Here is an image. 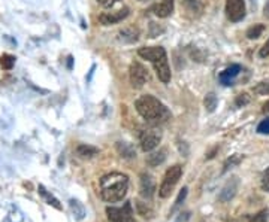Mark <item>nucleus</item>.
I'll list each match as a JSON object with an SVG mask.
<instances>
[{
    "instance_id": "f257e3e1",
    "label": "nucleus",
    "mask_w": 269,
    "mask_h": 222,
    "mask_svg": "<svg viewBox=\"0 0 269 222\" xmlns=\"http://www.w3.org/2000/svg\"><path fill=\"white\" fill-rule=\"evenodd\" d=\"M135 108L138 113L150 124V125H160L165 124L168 119H171V112L168 108L156 97L153 96H142L136 100Z\"/></svg>"
},
{
    "instance_id": "f03ea898",
    "label": "nucleus",
    "mask_w": 269,
    "mask_h": 222,
    "mask_svg": "<svg viewBox=\"0 0 269 222\" xmlns=\"http://www.w3.org/2000/svg\"><path fill=\"white\" fill-rule=\"evenodd\" d=\"M129 189V177L123 173H109L100 179V195L108 203L123 200Z\"/></svg>"
},
{
    "instance_id": "7ed1b4c3",
    "label": "nucleus",
    "mask_w": 269,
    "mask_h": 222,
    "mask_svg": "<svg viewBox=\"0 0 269 222\" xmlns=\"http://www.w3.org/2000/svg\"><path fill=\"white\" fill-rule=\"evenodd\" d=\"M181 174H182V167L179 164H175V166H172V167H169L166 170L163 182H162L160 189H159V195L162 198H168L171 195V192L175 188V185L178 183Z\"/></svg>"
},
{
    "instance_id": "20e7f679",
    "label": "nucleus",
    "mask_w": 269,
    "mask_h": 222,
    "mask_svg": "<svg viewBox=\"0 0 269 222\" xmlns=\"http://www.w3.org/2000/svg\"><path fill=\"white\" fill-rule=\"evenodd\" d=\"M106 215L111 222H136L130 203H126L123 207H106Z\"/></svg>"
},
{
    "instance_id": "39448f33",
    "label": "nucleus",
    "mask_w": 269,
    "mask_h": 222,
    "mask_svg": "<svg viewBox=\"0 0 269 222\" xmlns=\"http://www.w3.org/2000/svg\"><path fill=\"white\" fill-rule=\"evenodd\" d=\"M162 140V133L156 128H147V130H142L141 134H139V143H141V148L142 151L145 152H150L153 149H156L159 146Z\"/></svg>"
},
{
    "instance_id": "423d86ee",
    "label": "nucleus",
    "mask_w": 269,
    "mask_h": 222,
    "mask_svg": "<svg viewBox=\"0 0 269 222\" xmlns=\"http://www.w3.org/2000/svg\"><path fill=\"white\" fill-rule=\"evenodd\" d=\"M129 75H130V84L135 87V88H142L145 85V82L148 81V72L147 69L138 63V61H133L130 64V70H129Z\"/></svg>"
},
{
    "instance_id": "0eeeda50",
    "label": "nucleus",
    "mask_w": 269,
    "mask_h": 222,
    "mask_svg": "<svg viewBox=\"0 0 269 222\" xmlns=\"http://www.w3.org/2000/svg\"><path fill=\"white\" fill-rule=\"evenodd\" d=\"M227 18L233 23L241 21L245 17V3L244 0H227L226 2Z\"/></svg>"
},
{
    "instance_id": "6e6552de",
    "label": "nucleus",
    "mask_w": 269,
    "mask_h": 222,
    "mask_svg": "<svg viewBox=\"0 0 269 222\" xmlns=\"http://www.w3.org/2000/svg\"><path fill=\"white\" fill-rule=\"evenodd\" d=\"M127 15H129V8H123V9L112 11V12H103V14L99 15V23H100L102 26L117 24V23L123 21Z\"/></svg>"
},
{
    "instance_id": "1a4fd4ad",
    "label": "nucleus",
    "mask_w": 269,
    "mask_h": 222,
    "mask_svg": "<svg viewBox=\"0 0 269 222\" xmlns=\"http://www.w3.org/2000/svg\"><path fill=\"white\" fill-rule=\"evenodd\" d=\"M138 54H139V57H142L144 60H148V61L154 63V61L160 60L162 57H165V56H166V51H165V48H162V47H147V48H139Z\"/></svg>"
},
{
    "instance_id": "9d476101",
    "label": "nucleus",
    "mask_w": 269,
    "mask_h": 222,
    "mask_svg": "<svg viewBox=\"0 0 269 222\" xmlns=\"http://www.w3.org/2000/svg\"><path fill=\"white\" fill-rule=\"evenodd\" d=\"M154 69H156V73L159 76V79L163 82V84H168L171 81V69H169V64H168V57H162L160 60L154 61L153 63Z\"/></svg>"
},
{
    "instance_id": "9b49d317",
    "label": "nucleus",
    "mask_w": 269,
    "mask_h": 222,
    "mask_svg": "<svg viewBox=\"0 0 269 222\" xmlns=\"http://www.w3.org/2000/svg\"><path fill=\"white\" fill-rule=\"evenodd\" d=\"M238 186H239V180H238V177L230 179V180H229V182L223 186V189H221V192H220V195H218V200H220L221 203H227V201H230V200L236 195Z\"/></svg>"
},
{
    "instance_id": "f8f14e48",
    "label": "nucleus",
    "mask_w": 269,
    "mask_h": 222,
    "mask_svg": "<svg viewBox=\"0 0 269 222\" xmlns=\"http://www.w3.org/2000/svg\"><path fill=\"white\" fill-rule=\"evenodd\" d=\"M154 191H156V183H154V179L147 174V173H142L141 174V195L144 198H151L154 195Z\"/></svg>"
},
{
    "instance_id": "ddd939ff",
    "label": "nucleus",
    "mask_w": 269,
    "mask_h": 222,
    "mask_svg": "<svg viewBox=\"0 0 269 222\" xmlns=\"http://www.w3.org/2000/svg\"><path fill=\"white\" fill-rule=\"evenodd\" d=\"M153 12L159 18H168L174 12V0H160V3L153 6Z\"/></svg>"
},
{
    "instance_id": "4468645a",
    "label": "nucleus",
    "mask_w": 269,
    "mask_h": 222,
    "mask_svg": "<svg viewBox=\"0 0 269 222\" xmlns=\"http://www.w3.org/2000/svg\"><path fill=\"white\" fill-rule=\"evenodd\" d=\"M241 72V66L239 64H232L230 67H227L224 72L220 73V81L223 82V85H232V79Z\"/></svg>"
},
{
    "instance_id": "2eb2a0df",
    "label": "nucleus",
    "mask_w": 269,
    "mask_h": 222,
    "mask_svg": "<svg viewBox=\"0 0 269 222\" xmlns=\"http://www.w3.org/2000/svg\"><path fill=\"white\" fill-rule=\"evenodd\" d=\"M138 38H139V32H138L135 27H127V29L120 30V39H121L123 42L132 44V42H136Z\"/></svg>"
},
{
    "instance_id": "dca6fc26",
    "label": "nucleus",
    "mask_w": 269,
    "mask_h": 222,
    "mask_svg": "<svg viewBox=\"0 0 269 222\" xmlns=\"http://www.w3.org/2000/svg\"><path fill=\"white\" fill-rule=\"evenodd\" d=\"M117 151L123 158H135L136 157V151L133 149V146L130 143H126V142H118Z\"/></svg>"
},
{
    "instance_id": "f3484780",
    "label": "nucleus",
    "mask_w": 269,
    "mask_h": 222,
    "mask_svg": "<svg viewBox=\"0 0 269 222\" xmlns=\"http://www.w3.org/2000/svg\"><path fill=\"white\" fill-rule=\"evenodd\" d=\"M38 191H39V194L44 197V200L47 201V204H50V206H53V207H56L57 210H62V204H60V201L53 195V194H50L47 189H45V186H42V185H39V188H38Z\"/></svg>"
},
{
    "instance_id": "a211bd4d",
    "label": "nucleus",
    "mask_w": 269,
    "mask_h": 222,
    "mask_svg": "<svg viewBox=\"0 0 269 222\" xmlns=\"http://www.w3.org/2000/svg\"><path fill=\"white\" fill-rule=\"evenodd\" d=\"M165 160H166V151H165V149L151 152V154L147 157V163H148L150 166H153V167H156V166L165 163Z\"/></svg>"
},
{
    "instance_id": "6ab92c4d",
    "label": "nucleus",
    "mask_w": 269,
    "mask_h": 222,
    "mask_svg": "<svg viewBox=\"0 0 269 222\" xmlns=\"http://www.w3.org/2000/svg\"><path fill=\"white\" fill-rule=\"evenodd\" d=\"M97 152H99V149L94 148V146H90V145H80V146L77 148V154H78L81 158H91V157H94Z\"/></svg>"
},
{
    "instance_id": "aec40b11",
    "label": "nucleus",
    "mask_w": 269,
    "mask_h": 222,
    "mask_svg": "<svg viewBox=\"0 0 269 222\" xmlns=\"http://www.w3.org/2000/svg\"><path fill=\"white\" fill-rule=\"evenodd\" d=\"M184 5H185V8L188 9V12H191V14H200L202 12V9H203V5L199 2V0H184Z\"/></svg>"
},
{
    "instance_id": "412c9836",
    "label": "nucleus",
    "mask_w": 269,
    "mask_h": 222,
    "mask_svg": "<svg viewBox=\"0 0 269 222\" xmlns=\"http://www.w3.org/2000/svg\"><path fill=\"white\" fill-rule=\"evenodd\" d=\"M71 209L75 213V218L78 221H81L86 216V209H84V206L78 200H71Z\"/></svg>"
},
{
    "instance_id": "4be33fe9",
    "label": "nucleus",
    "mask_w": 269,
    "mask_h": 222,
    "mask_svg": "<svg viewBox=\"0 0 269 222\" xmlns=\"http://www.w3.org/2000/svg\"><path fill=\"white\" fill-rule=\"evenodd\" d=\"M136 209H138V213L144 218H153V215H154L153 209L144 201H136Z\"/></svg>"
},
{
    "instance_id": "5701e85b",
    "label": "nucleus",
    "mask_w": 269,
    "mask_h": 222,
    "mask_svg": "<svg viewBox=\"0 0 269 222\" xmlns=\"http://www.w3.org/2000/svg\"><path fill=\"white\" fill-rule=\"evenodd\" d=\"M203 105H205V109H206L208 112H214L215 108H217V97H215V94H214V93H209V94L205 97Z\"/></svg>"
},
{
    "instance_id": "b1692460",
    "label": "nucleus",
    "mask_w": 269,
    "mask_h": 222,
    "mask_svg": "<svg viewBox=\"0 0 269 222\" xmlns=\"http://www.w3.org/2000/svg\"><path fill=\"white\" fill-rule=\"evenodd\" d=\"M263 30H265V26L256 24V26H253V27H250V29L247 30V38H248V39H257V38L263 33Z\"/></svg>"
},
{
    "instance_id": "393cba45",
    "label": "nucleus",
    "mask_w": 269,
    "mask_h": 222,
    "mask_svg": "<svg viewBox=\"0 0 269 222\" xmlns=\"http://www.w3.org/2000/svg\"><path fill=\"white\" fill-rule=\"evenodd\" d=\"M15 64V57L9 56V54H3L2 57H0V66H2L3 69H12Z\"/></svg>"
},
{
    "instance_id": "a878e982",
    "label": "nucleus",
    "mask_w": 269,
    "mask_h": 222,
    "mask_svg": "<svg viewBox=\"0 0 269 222\" xmlns=\"http://www.w3.org/2000/svg\"><path fill=\"white\" fill-rule=\"evenodd\" d=\"M242 161V157L241 155H233V157H230L226 163H224V168H223V173H226L229 168H232L233 166H236V164H239Z\"/></svg>"
},
{
    "instance_id": "bb28decb",
    "label": "nucleus",
    "mask_w": 269,
    "mask_h": 222,
    "mask_svg": "<svg viewBox=\"0 0 269 222\" xmlns=\"http://www.w3.org/2000/svg\"><path fill=\"white\" fill-rule=\"evenodd\" d=\"M187 191H188L187 186H184V188L179 191V194H178V197H177V200H175V204H174V207H172V212H175V210L182 204V201H184L185 197H187Z\"/></svg>"
},
{
    "instance_id": "cd10ccee",
    "label": "nucleus",
    "mask_w": 269,
    "mask_h": 222,
    "mask_svg": "<svg viewBox=\"0 0 269 222\" xmlns=\"http://www.w3.org/2000/svg\"><path fill=\"white\" fill-rule=\"evenodd\" d=\"M248 103H250V96H248L247 93L239 94V96L236 97V100H235V105H236L238 108H242V106H245V105H248Z\"/></svg>"
},
{
    "instance_id": "c85d7f7f",
    "label": "nucleus",
    "mask_w": 269,
    "mask_h": 222,
    "mask_svg": "<svg viewBox=\"0 0 269 222\" xmlns=\"http://www.w3.org/2000/svg\"><path fill=\"white\" fill-rule=\"evenodd\" d=\"M254 93H256V94H260V96L269 94V84H268V82H260L257 87H254Z\"/></svg>"
},
{
    "instance_id": "c756f323",
    "label": "nucleus",
    "mask_w": 269,
    "mask_h": 222,
    "mask_svg": "<svg viewBox=\"0 0 269 222\" xmlns=\"http://www.w3.org/2000/svg\"><path fill=\"white\" fill-rule=\"evenodd\" d=\"M268 215H269V212L265 209V210L259 212L257 215H254L253 219H251V222H266V221H268Z\"/></svg>"
},
{
    "instance_id": "7c9ffc66",
    "label": "nucleus",
    "mask_w": 269,
    "mask_h": 222,
    "mask_svg": "<svg viewBox=\"0 0 269 222\" xmlns=\"http://www.w3.org/2000/svg\"><path fill=\"white\" fill-rule=\"evenodd\" d=\"M257 131H259L260 134H269V119L262 121V122L259 124V127H257Z\"/></svg>"
},
{
    "instance_id": "2f4dec72",
    "label": "nucleus",
    "mask_w": 269,
    "mask_h": 222,
    "mask_svg": "<svg viewBox=\"0 0 269 222\" xmlns=\"http://www.w3.org/2000/svg\"><path fill=\"white\" fill-rule=\"evenodd\" d=\"M262 186H263V189L269 191V167H268L266 171L263 173V177H262Z\"/></svg>"
},
{
    "instance_id": "473e14b6",
    "label": "nucleus",
    "mask_w": 269,
    "mask_h": 222,
    "mask_svg": "<svg viewBox=\"0 0 269 222\" xmlns=\"http://www.w3.org/2000/svg\"><path fill=\"white\" fill-rule=\"evenodd\" d=\"M259 56L262 57V58H266L268 56H269V39L266 41V44L260 48V51H259Z\"/></svg>"
},
{
    "instance_id": "72a5a7b5",
    "label": "nucleus",
    "mask_w": 269,
    "mask_h": 222,
    "mask_svg": "<svg viewBox=\"0 0 269 222\" xmlns=\"http://www.w3.org/2000/svg\"><path fill=\"white\" fill-rule=\"evenodd\" d=\"M99 2V5H102L103 8H111V6H114L118 0H97Z\"/></svg>"
},
{
    "instance_id": "f704fd0d",
    "label": "nucleus",
    "mask_w": 269,
    "mask_h": 222,
    "mask_svg": "<svg viewBox=\"0 0 269 222\" xmlns=\"http://www.w3.org/2000/svg\"><path fill=\"white\" fill-rule=\"evenodd\" d=\"M263 15L266 17V18H269V0L266 2V5H265V9H263Z\"/></svg>"
},
{
    "instance_id": "c9c22d12",
    "label": "nucleus",
    "mask_w": 269,
    "mask_h": 222,
    "mask_svg": "<svg viewBox=\"0 0 269 222\" xmlns=\"http://www.w3.org/2000/svg\"><path fill=\"white\" fill-rule=\"evenodd\" d=\"M72 64H74V58L68 57V69H72Z\"/></svg>"
},
{
    "instance_id": "e433bc0d",
    "label": "nucleus",
    "mask_w": 269,
    "mask_h": 222,
    "mask_svg": "<svg viewBox=\"0 0 269 222\" xmlns=\"http://www.w3.org/2000/svg\"><path fill=\"white\" fill-rule=\"evenodd\" d=\"M263 112H269V100L263 105V109H262Z\"/></svg>"
},
{
    "instance_id": "4c0bfd02",
    "label": "nucleus",
    "mask_w": 269,
    "mask_h": 222,
    "mask_svg": "<svg viewBox=\"0 0 269 222\" xmlns=\"http://www.w3.org/2000/svg\"><path fill=\"white\" fill-rule=\"evenodd\" d=\"M139 2H145V0H139Z\"/></svg>"
}]
</instances>
